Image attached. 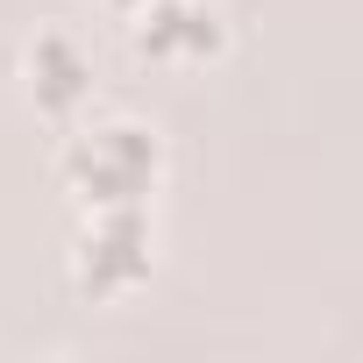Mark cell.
Wrapping results in <instances>:
<instances>
[{
  "label": "cell",
  "instance_id": "obj_4",
  "mask_svg": "<svg viewBox=\"0 0 363 363\" xmlns=\"http://www.w3.org/2000/svg\"><path fill=\"white\" fill-rule=\"evenodd\" d=\"M29 72H36V100H43L50 114H65V107L86 100V65H79V50H72L65 36H43V43L29 50Z\"/></svg>",
  "mask_w": 363,
  "mask_h": 363
},
{
  "label": "cell",
  "instance_id": "obj_1",
  "mask_svg": "<svg viewBox=\"0 0 363 363\" xmlns=\"http://www.w3.org/2000/svg\"><path fill=\"white\" fill-rule=\"evenodd\" d=\"M72 186L93 200V207H135L150 186H157V135L135 128V121H114V128H86L65 157Z\"/></svg>",
  "mask_w": 363,
  "mask_h": 363
},
{
  "label": "cell",
  "instance_id": "obj_2",
  "mask_svg": "<svg viewBox=\"0 0 363 363\" xmlns=\"http://www.w3.org/2000/svg\"><path fill=\"white\" fill-rule=\"evenodd\" d=\"M150 271V228L135 207H100L93 235H86V257H79V285L86 292H128L135 278Z\"/></svg>",
  "mask_w": 363,
  "mask_h": 363
},
{
  "label": "cell",
  "instance_id": "obj_3",
  "mask_svg": "<svg viewBox=\"0 0 363 363\" xmlns=\"http://www.w3.org/2000/svg\"><path fill=\"white\" fill-rule=\"evenodd\" d=\"M150 29L135 36L150 57H178V50H214V15L207 8H186V0H157L143 15Z\"/></svg>",
  "mask_w": 363,
  "mask_h": 363
}]
</instances>
